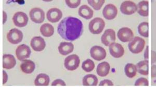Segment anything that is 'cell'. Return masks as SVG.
<instances>
[{
  "mask_svg": "<svg viewBox=\"0 0 156 87\" xmlns=\"http://www.w3.org/2000/svg\"><path fill=\"white\" fill-rule=\"evenodd\" d=\"M91 57L95 60L101 61L106 57V51L105 49L101 46L94 45L90 50Z\"/></svg>",
  "mask_w": 156,
  "mask_h": 87,
  "instance_id": "30bf717a",
  "label": "cell"
},
{
  "mask_svg": "<svg viewBox=\"0 0 156 87\" xmlns=\"http://www.w3.org/2000/svg\"><path fill=\"white\" fill-rule=\"evenodd\" d=\"M16 61L14 56L11 54H4L3 56V67L5 69H10L14 67Z\"/></svg>",
  "mask_w": 156,
  "mask_h": 87,
  "instance_id": "e0dca14e",
  "label": "cell"
},
{
  "mask_svg": "<svg viewBox=\"0 0 156 87\" xmlns=\"http://www.w3.org/2000/svg\"><path fill=\"white\" fill-rule=\"evenodd\" d=\"M136 66L134 64L128 63L124 67V72L126 76L129 78H132L136 75Z\"/></svg>",
  "mask_w": 156,
  "mask_h": 87,
  "instance_id": "4316f807",
  "label": "cell"
},
{
  "mask_svg": "<svg viewBox=\"0 0 156 87\" xmlns=\"http://www.w3.org/2000/svg\"><path fill=\"white\" fill-rule=\"evenodd\" d=\"M110 69L109 64L107 62H103L98 65L96 71L101 77H105L108 75Z\"/></svg>",
  "mask_w": 156,
  "mask_h": 87,
  "instance_id": "7402d4cb",
  "label": "cell"
},
{
  "mask_svg": "<svg viewBox=\"0 0 156 87\" xmlns=\"http://www.w3.org/2000/svg\"><path fill=\"white\" fill-rule=\"evenodd\" d=\"M3 85H5L6 82H7L8 76H7V74H6V73L5 71H3Z\"/></svg>",
  "mask_w": 156,
  "mask_h": 87,
  "instance_id": "74e56055",
  "label": "cell"
},
{
  "mask_svg": "<svg viewBox=\"0 0 156 87\" xmlns=\"http://www.w3.org/2000/svg\"><path fill=\"white\" fill-rule=\"evenodd\" d=\"M137 70L139 74L141 75L147 76L149 74V63L148 60H144L140 61L136 64Z\"/></svg>",
  "mask_w": 156,
  "mask_h": 87,
  "instance_id": "603a6c76",
  "label": "cell"
},
{
  "mask_svg": "<svg viewBox=\"0 0 156 87\" xmlns=\"http://www.w3.org/2000/svg\"><path fill=\"white\" fill-rule=\"evenodd\" d=\"M149 46L147 45L145 51L144 52V57L145 60H148L149 59Z\"/></svg>",
  "mask_w": 156,
  "mask_h": 87,
  "instance_id": "d590c367",
  "label": "cell"
},
{
  "mask_svg": "<svg viewBox=\"0 0 156 87\" xmlns=\"http://www.w3.org/2000/svg\"><path fill=\"white\" fill-rule=\"evenodd\" d=\"M7 39L9 42L16 45L20 42L23 39V34L17 29L13 28L7 34Z\"/></svg>",
  "mask_w": 156,
  "mask_h": 87,
  "instance_id": "ba28073f",
  "label": "cell"
},
{
  "mask_svg": "<svg viewBox=\"0 0 156 87\" xmlns=\"http://www.w3.org/2000/svg\"><path fill=\"white\" fill-rule=\"evenodd\" d=\"M110 54L116 59L120 58L124 54V49L122 45L118 43L113 42L109 46Z\"/></svg>",
  "mask_w": 156,
  "mask_h": 87,
  "instance_id": "7c38bea8",
  "label": "cell"
},
{
  "mask_svg": "<svg viewBox=\"0 0 156 87\" xmlns=\"http://www.w3.org/2000/svg\"><path fill=\"white\" fill-rule=\"evenodd\" d=\"M115 31L112 29H108L101 36V43L105 46H109L111 43L115 41Z\"/></svg>",
  "mask_w": 156,
  "mask_h": 87,
  "instance_id": "5bb4252c",
  "label": "cell"
},
{
  "mask_svg": "<svg viewBox=\"0 0 156 87\" xmlns=\"http://www.w3.org/2000/svg\"><path fill=\"white\" fill-rule=\"evenodd\" d=\"M138 32L140 36L145 38L149 37V24L147 22H143L138 26Z\"/></svg>",
  "mask_w": 156,
  "mask_h": 87,
  "instance_id": "83f0119b",
  "label": "cell"
},
{
  "mask_svg": "<svg viewBox=\"0 0 156 87\" xmlns=\"http://www.w3.org/2000/svg\"><path fill=\"white\" fill-rule=\"evenodd\" d=\"M50 77L45 74H40L36 77L34 80V85H36L47 86L49 85Z\"/></svg>",
  "mask_w": 156,
  "mask_h": 87,
  "instance_id": "cb8c5ba5",
  "label": "cell"
},
{
  "mask_svg": "<svg viewBox=\"0 0 156 87\" xmlns=\"http://www.w3.org/2000/svg\"><path fill=\"white\" fill-rule=\"evenodd\" d=\"M36 65L31 60H23V62L20 65V68L23 73L27 74H30L34 71Z\"/></svg>",
  "mask_w": 156,
  "mask_h": 87,
  "instance_id": "ffe728a7",
  "label": "cell"
},
{
  "mask_svg": "<svg viewBox=\"0 0 156 87\" xmlns=\"http://www.w3.org/2000/svg\"><path fill=\"white\" fill-rule=\"evenodd\" d=\"M137 13L138 14L143 17L149 15V3L147 1H142L138 3L137 5Z\"/></svg>",
  "mask_w": 156,
  "mask_h": 87,
  "instance_id": "d6986e66",
  "label": "cell"
},
{
  "mask_svg": "<svg viewBox=\"0 0 156 87\" xmlns=\"http://www.w3.org/2000/svg\"><path fill=\"white\" fill-rule=\"evenodd\" d=\"M31 50L29 46L26 45H21L16 49V55L17 59L20 61H23L30 57Z\"/></svg>",
  "mask_w": 156,
  "mask_h": 87,
  "instance_id": "8fae6325",
  "label": "cell"
},
{
  "mask_svg": "<svg viewBox=\"0 0 156 87\" xmlns=\"http://www.w3.org/2000/svg\"><path fill=\"white\" fill-rule=\"evenodd\" d=\"M80 58L76 54L69 55L65 60L64 65L68 71H73L78 68L80 65Z\"/></svg>",
  "mask_w": 156,
  "mask_h": 87,
  "instance_id": "277c9868",
  "label": "cell"
},
{
  "mask_svg": "<svg viewBox=\"0 0 156 87\" xmlns=\"http://www.w3.org/2000/svg\"><path fill=\"white\" fill-rule=\"evenodd\" d=\"M51 85L53 86H56V85H62L65 86L66 85V83L63 81V80L60 79H57L54 80L51 84Z\"/></svg>",
  "mask_w": 156,
  "mask_h": 87,
  "instance_id": "d6a6232c",
  "label": "cell"
},
{
  "mask_svg": "<svg viewBox=\"0 0 156 87\" xmlns=\"http://www.w3.org/2000/svg\"><path fill=\"white\" fill-rule=\"evenodd\" d=\"M134 85L135 86H148L149 82L147 79L143 77L138 78V79L135 82Z\"/></svg>",
  "mask_w": 156,
  "mask_h": 87,
  "instance_id": "1f68e13d",
  "label": "cell"
},
{
  "mask_svg": "<svg viewBox=\"0 0 156 87\" xmlns=\"http://www.w3.org/2000/svg\"><path fill=\"white\" fill-rule=\"evenodd\" d=\"M87 2L95 10L98 11L101 9L104 4L105 3V0H88Z\"/></svg>",
  "mask_w": 156,
  "mask_h": 87,
  "instance_id": "f546056e",
  "label": "cell"
},
{
  "mask_svg": "<svg viewBox=\"0 0 156 87\" xmlns=\"http://www.w3.org/2000/svg\"><path fill=\"white\" fill-rule=\"evenodd\" d=\"M30 18L35 23H42L45 20L44 12L39 7L33 8L29 13Z\"/></svg>",
  "mask_w": 156,
  "mask_h": 87,
  "instance_id": "9c48e42d",
  "label": "cell"
},
{
  "mask_svg": "<svg viewBox=\"0 0 156 87\" xmlns=\"http://www.w3.org/2000/svg\"><path fill=\"white\" fill-rule=\"evenodd\" d=\"M74 49V45L71 42H63L60 43L58 46L59 53L62 55H67L73 52Z\"/></svg>",
  "mask_w": 156,
  "mask_h": 87,
  "instance_id": "ac0fdd59",
  "label": "cell"
},
{
  "mask_svg": "<svg viewBox=\"0 0 156 87\" xmlns=\"http://www.w3.org/2000/svg\"><path fill=\"white\" fill-rule=\"evenodd\" d=\"M46 16L48 21L55 23L60 20L62 17V13L60 9L54 7L48 10L46 14Z\"/></svg>",
  "mask_w": 156,
  "mask_h": 87,
  "instance_id": "9a60e30c",
  "label": "cell"
},
{
  "mask_svg": "<svg viewBox=\"0 0 156 87\" xmlns=\"http://www.w3.org/2000/svg\"><path fill=\"white\" fill-rule=\"evenodd\" d=\"M156 62V52L154 51H151V64Z\"/></svg>",
  "mask_w": 156,
  "mask_h": 87,
  "instance_id": "8d00e7d4",
  "label": "cell"
},
{
  "mask_svg": "<svg viewBox=\"0 0 156 87\" xmlns=\"http://www.w3.org/2000/svg\"><path fill=\"white\" fill-rule=\"evenodd\" d=\"M117 14L118 9L117 7L112 4H108L103 9V16L107 20H114L117 16Z\"/></svg>",
  "mask_w": 156,
  "mask_h": 87,
  "instance_id": "4fadbf2b",
  "label": "cell"
},
{
  "mask_svg": "<svg viewBox=\"0 0 156 87\" xmlns=\"http://www.w3.org/2000/svg\"><path fill=\"white\" fill-rule=\"evenodd\" d=\"M99 86H106V85H109V86H113L114 85L113 82L110 80L109 79H105V80H102L99 84Z\"/></svg>",
  "mask_w": 156,
  "mask_h": 87,
  "instance_id": "836d02e7",
  "label": "cell"
},
{
  "mask_svg": "<svg viewBox=\"0 0 156 87\" xmlns=\"http://www.w3.org/2000/svg\"><path fill=\"white\" fill-rule=\"evenodd\" d=\"M137 11V7L136 4L131 1H125L120 6V11L124 15H131Z\"/></svg>",
  "mask_w": 156,
  "mask_h": 87,
  "instance_id": "52a82bcc",
  "label": "cell"
},
{
  "mask_svg": "<svg viewBox=\"0 0 156 87\" xmlns=\"http://www.w3.org/2000/svg\"><path fill=\"white\" fill-rule=\"evenodd\" d=\"M98 78L93 74H88L84 77L83 85L85 86H96L98 85Z\"/></svg>",
  "mask_w": 156,
  "mask_h": 87,
  "instance_id": "d4e9b609",
  "label": "cell"
},
{
  "mask_svg": "<svg viewBox=\"0 0 156 87\" xmlns=\"http://www.w3.org/2000/svg\"><path fill=\"white\" fill-rule=\"evenodd\" d=\"M30 45L34 51L40 52L44 49L46 46V43L43 38L41 37H34L31 40Z\"/></svg>",
  "mask_w": 156,
  "mask_h": 87,
  "instance_id": "2e32d148",
  "label": "cell"
},
{
  "mask_svg": "<svg viewBox=\"0 0 156 87\" xmlns=\"http://www.w3.org/2000/svg\"><path fill=\"white\" fill-rule=\"evenodd\" d=\"M117 37L122 42H129L134 38V34L133 31L129 28L123 27L118 31Z\"/></svg>",
  "mask_w": 156,
  "mask_h": 87,
  "instance_id": "5b68a950",
  "label": "cell"
},
{
  "mask_svg": "<svg viewBox=\"0 0 156 87\" xmlns=\"http://www.w3.org/2000/svg\"><path fill=\"white\" fill-rule=\"evenodd\" d=\"M79 14L84 19L90 20L92 18L94 15V12L88 6L83 5L79 8Z\"/></svg>",
  "mask_w": 156,
  "mask_h": 87,
  "instance_id": "44dd1931",
  "label": "cell"
},
{
  "mask_svg": "<svg viewBox=\"0 0 156 87\" xmlns=\"http://www.w3.org/2000/svg\"><path fill=\"white\" fill-rule=\"evenodd\" d=\"M29 18L27 14L23 12H18L14 15L12 21L14 25L18 27H25L28 23Z\"/></svg>",
  "mask_w": 156,
  "mask_h": 87,
  "instance_id": "8992f818",
  "label": "cell"
},
{
  "mask_svg": "<svg viewBox=\"0 0 156 87\" xmlns=\"http://www.w3.org/2000/svg\"><path fill=\"white\" fill-rule=\"evenodd\" d=\"M57 31L62 39L67 41H75L82 35L83 24L79 19L69 16L60 21Z\"/></svg>",
  "mask_w": 156,
  "mask_h": 87,
  "instance_id": "6da1fadb",
  "label": "cell"
},
{
  "mask_svg": "<svg viewBox=\"0 0 156 87\" xmlns=\"http://www.w3.org/2000/svg\"><path fill=\"white\" fill-rule=\"evenodd\" d=\"M145 44V41L144 39L137 36L134 37L133 40L129 43L128 48L131 53L137 54L143 51Z\"/></svg>",
  "mask_w": 156,
  "mask_h": 87,
  "instance_id": "7a4b0ae2",
  "label": "cell"
},
{
  "mask_svg": "<svg viewBox=\"0 0 156 87\" xmlns=\"http://www.w3.org/2000/svg\"><path fill=\"white\" fill-rule=\"evenodd\" d=\"M151 76L152 78L156 77V65H153V66H151Z\"/></svg>",
  "mask_w": 156,
  "mask_h": 87,
  "instance_id": "e575fe53",
  "label": "cell"
},
{
  "mask_svg": "<svg viewBox=\"0 0 156 87\" xmlns=\"http://www.w3.org/2000/svg\"><path fill=\"white\" fill-rule=\"evenodd\" d=\"M82 68L86 72H90L94 69L95 64L92 60L87 59L82 63Z\"/></svg>",
  "mask_w": 156,
  "mask_h": 87,
  "instance_id": "f1b7e54d",
  "label": "cell"
},
{
  "mask_svg": "<svg viewBox=\"0 0 156 87\" xmlns=\"http://www.w3.org/2000/svg\"><path fill=\"white\" fill-rule=\"evenodd\" d=\"M66 3L70 8L75 9L80 5V0H66Z\"/></svg>",
  "mask_w": 156,
  "mask_h": 87,
  "instance_id": "4dcf8cb0",
  "label": "cell"
},
{
  "mask_svg": "<svg viewBox=\"0 0 156 87\" xmlns=\"http://www.w3.org/2000/svg\"><path fill=\"white\" fill-rule=\"evenodd\" d=\"M40 32L42 36L45 37H50L53 35L54 28L53 26L50 24H44L41 26Z\"/></svg>",
  "mask_w": 156,
  "mask_h": 87,
  "instance_id": "484cf974",
  "label": "cell"
},
{
  "mask_svg": "<svg viewBox=\"0 0 156 87\" xmlns=\"http://www.w3.org/2000/svg\"><path fill=\"white\" fill-rule=\"evenodd\" d=\"M105 23L101 18L97 17L90 22L89 28L90 31L94 34H98L102 32L105 28Z\"/></svg>",
  "mask_w": 156,
  "mask_h": 87,
  "instance_id": "3957f363",
  "label": "cell"
}]
</instances>
